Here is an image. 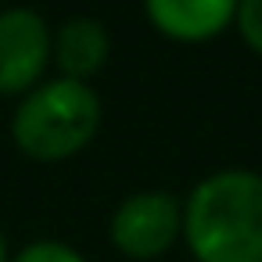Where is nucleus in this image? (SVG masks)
<instances>
[{"label": "nucleus", "mask_w": 262, "mask_h": 262, "mask_svg": "<svg viewBox=\"0 0 262 262\" xmlns=\"http://www.w3.org/2000/svg\"><path fill=\"white\" fill-rule=\"evenodd\" d=\"M237 29L244 43L262 54V0H237Z\"/></svg>", "instance_id": "nucleus-8"}, {"label": "nucleus", "mask_w": 262, "mask_h": 262, "mask_svg": "<svg viewBox=\"0 0 262 262\" xmlns=\"http://www.w3.org/2000/svg\"><path fill=\"white\" fill-rule=\"evenodd\" d=\"M0 262H8V244H4V233H0Z\"/></svg>", "instance_id": "nucleus-9"}, {"label": "nucleus", "mask_w": 262, "mask_h": 262, "mask_svg": "<svg viewBox=\"0 0 262 262\" xmlns=\"http://www.w3.org/2000/svg\"><path fill=\"white\" fill-rule=\"evenodd\" d=\"M158 33L180 43H201L219 36L237 18V0H144Z\"/></svg>", "instance_id": "nucleus-5"}, {"label": "nucleus", "mask_w": 262, "mask_h": 262, "mask_svg": "<svg viewBox=\"0 0 262 262\" xmlns=\"http://www.w3.org/2000/svg\"><path fill=\"white\" fill-rule=\"evenodd\" d=\"M51 58L47 22L29 8L0 11V94H26Z\"/></svg>", "instance_id": "nucleus-4"}, {"label": "nucleus", "mask_w": 262, "mask_h": 262, "mask_svg": "<svg viewBox=\"0 0 262 262\" xmlns=\"http://www.w3.org/2000/svg\"><path fill=\"white\" fill-rule=\"evenodd\" d=\"M51 54H54L58 69L65 72V79L86 83L108 61V33L97 18H69L58 29Z\"/></svg>", "instance_id": "nucleus-6"}, {"label": "nucleus", "mask_w": 262, "mask_h": 262, "mask_svg": "<svg viewBox=\"0 0 262 262\" xmlns=\"http://www.w3.org/2000/svg\"><path fill=\"white\" fill-rule=\"evenodd\" d=\"M183 237L198 262H262V176L223 169L194 187Z\"/></svg>", "instance_id": "nucleus-1"}, {"label": "nucleus", "mask_w": 262, "mask_h": 262, "mask_svg": "<svg viewBox=\"0 0 262 262\" xmlns=\"http://www.w3.org/2000/svg\"><path fill=\"white\" fill-rule=\"evenodd\" d=\"M183 230V208L169 190H140L112 215V241L129 258L165 255Z\"/></svg>", "instance_id": "nucleus-3"}, {"label": "nucleus", "mask_w": 262, "mask_h": 262, "mask_svg": "<svg viewBox=\"0 0 262 262\" xmlns=\"http://www.w3.org/2000/svg\"><path fill=\"white\" fill-rule=\"evenodd\" d=\"M15 262H86L76 248L69 244H58V241H36L29 248H22L15 255Z\"/></svg>", "instance_id": "nucleus-7"}, {"label": "nucleus", "mask_w": 262, "mask_h": 262, "mask_svg": "<svg viewBox=\"0 0 262 262\" xmlns=\"http://www.w3.org/2000/svg\"><path fill=\"white\" fill-rule=\"evenodd\" d=\"M101 126V101L86 83L54 79L33 90L15 112L11 137L36 162H58L83 151Z\"/></svg>", "instance_id": "nucleus-2"}]
</instances>
